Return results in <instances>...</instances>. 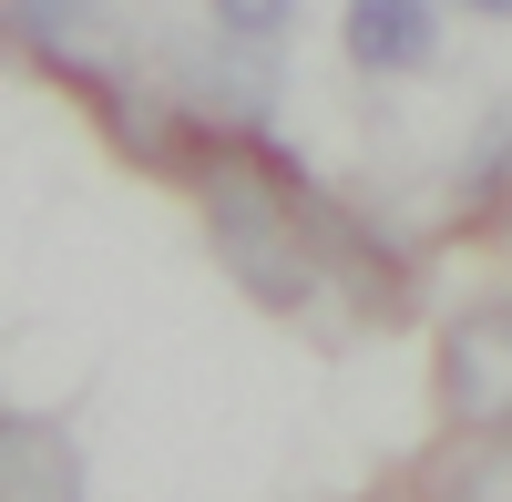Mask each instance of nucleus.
I'll list each match as a JSON object with an SVG mask.
<instances>
[{
    "label": "nucleus",
    "mask_w": 512,
    "mask_h": 502,
    "mask_svg": "<svg viewBox=\"0 0 512 502\" xmlns=\"http://www.w3.org/2000/svg\"><path fill=\"white\" fill-rule=\"evenodd\" d=\"M11 31L52 72H93L113 52V0H11Z\"/></svg>",
    "instance_id": "obj_6"
},
{
    "label": "nucleus",
    "mask_w": 512,
    "mask_h": 502,
    "mask_svg": "<svg viewBox=\"0 0 512 502\" xmlns=\"http://www.w3.org/2000/svg\"><path fill=\"white\" fill-rule=\"evenodd\" d=\"M441 421L461 441L512 431V298H472L441 328Z\"/></svg>",
    "instance_id": "obj_2"
},
{
    "label": "nucleus",
    "mask_w": 512,
    "mask_h": 502,
    "mask_svg": "<svg viewBox=\"0 0 512 502\" xmlns=\"http://www.w3.org/2000/svg\"><path fill=\"white\" fill-rule=\"evenodd\" d=\"M195 195H205V236L216 267L246 287L256 308H308L328 287V246H349V226H328V205L297 185L287 154H256L246 134H205L195 144Z\"/></svg>",
    "instance_id": "obj_1"
},
{
    "label": "nucleus",
    "mask_w": 512,
    "mask_h": 502,
    "mask_svg": "<svg viewBox=\"0 0 512 502\" xmlns=\"http://www.w3.org/2000/svg\"><path fill=\"white\" fill-rule=\"evenodd\" d=\"M0 502H82V451L52 410H0Z\"/></svg>",
    "instance_id": "obj_4"
},
{
    "label": "nucleus",
    "mask_w": 512,
    "mask_h": 502,
    "mask_svg": "<svg viewBox=\"0 0 512 502\" xmlns=\"http://www.w3.org/2000/svg\"><path fill=\"white\" fill-rule=\"evenodd\" d=\"M338 52H349L369 82L431 72V52H441V0H338Z\"/></svg>",
    "instance_id": "obj_3"
},
{
    "label": "nucleus",
    "mask_w": 512,
    "mask_h": 502,
    "mask_svg": "<svg viewBox=\"0 0 512 502\" xmlns=\"http://www.w3.org/2000/svg\"><path fill=\"white\" fill-rule=\"evenodd\" d=\"M205 11H216V31H226V41H256V52H267V41H287L297 0H205Z\"/></svg>",
    "instance_id": "obj_8"
},
{
    "label": "nucleus",
    "mask_w": 512,
    "mask_h": 502,
    "mask_svg": "<svg viewBox=\"0 0 512 502\" xmlns=\"http://www.w3.org/2000/svg\"><path fill=\"white\" fill-rule=\"evenodd\" d=\"M103 123H113V144L154 164V175H175V164H195V123L175 113V93H144V82H103Z\"/></svg>",
    "instance_id": "obj_5"
},
{
    "label": "nucleus",
    "mask_w": 512,
    "mask_h": 502,
    "mask_svg": "<svg viewBox=\"0 0 512 502\" xmlns=\"http://www.w3.org/2000/svg\"><path fill=\"white\" fill-rule=\"evenodd\" d=\"M441 502H512V431L472 441V462L441 472Z\"/></svg>",
    "instance_id": "obj_7"
},
{
    "label": "nucleus",
    "mask_w": 512,
    "mask_h": 502,
    "mask_svg": "<svg viewBox=\"0 0 512 502\" xmlns=\"http://www.w3.org/2000/svg\"><path fill=\"white\" fill-rule=\"evenodd\" d=\"M472 11H482V21H512V0H472Z\"/></svg>",
    "instance_id": "obj_9"
}]
</instances>
